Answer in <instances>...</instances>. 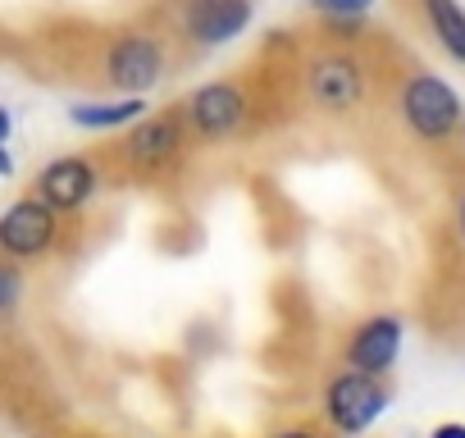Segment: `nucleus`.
I'll use <instances>...</instances> for the list:
<instances>
[{"instance_id":"9b49d317","label":"nucleus","mask_w":465,"mask_h":438,"mask_svg":"<svg viewBox=\"0 0 465 438\" xmlns=\"http://www.w3.org/2000/svg\"><path fill=\"white\" fill-rule=\"evenodd\" d=\"M420 10H424V24H429L433 42L456 65H465V10H460V0H420Z\"/></svg>"},{"instance_id":"ddd939ff","label":"nucleus","mask_w":465,"mask_h":438,"mask_svg":"<svg viewBox=\"0 0 465 438\" xmlns=\"http://www.w3.org/2000/svg\"><path fill=\"white\" fill-rule=\"evenodd\" d=\"M374 5V0H315V10L320 15H333V19H356Z\"/></svg>"},{"instance_id":"1a4fd4ad","label":"nucleus","mask_w":465,"mask_h":438,"mask_svg":"<svg viewBox=\"0 0 465 438\" xmlns=\"http://www.w3.org/2000/svg\"><path fill=\"white\" fill-rule=\"evenodd\" d=\"M397 347H401V320L392 315H374L365 320L351 343H347V365L351 370H370V374H388L392 361H397Z\"/></svg>"},{"instance_id":"dca6fc26","label":"nucleus","mask_w":465,"mask_h":438,"mask_svg":"<svg viewBox=\"0 0 465 438\" xmlns=\"http://www.w3.org/2000/svg\"><path fill=\"white\" fill-rule=\"evenodd\" d=\"M456 229H460V238H465V196H460V205H456Z\"/></svg>"},{"instance_id":"6e6552de","label":"nucleus","mask_w":465,"mask_h":438,"mask_svg":"<svg viewBox=\"0 0 465 438\" xmlns=\"http://www.w3.org/2000/svg\"><path fill=\"white\" fill-rule=\"evenodd\" d=\"M252 24V0H183V28L201 46H223Z\"/></svg>"},{"instance_id":"f257e3e1","label":"nucleus","mask_w":465,"mask_h":438,"mask_svg":"<svg viewBox=\"0 0 465 438\" xmlns=\"http://www.w3.org/2000/svg\"><path fill=\"white\" fill-rule=\"evenodd\" d=\"M397 110H401V124L411 128V137L424 146H447L465 133V110L438 74H411L397 96Z\"/></svg>"},{"instance_id":"f03ea898","label":"nucleus","mask_w":465,"mask_h":438,"mask_svg":"<svg viewBox=\"0 0 465 438\" xmlns=\"http://www.w3.org/2000/svg\"><path fill=\"white\" fill-rule=\"evenodd\" d=\"M306 96L324 114H356L370 101V69L347 46H320L306 60Z\"/></svg>"},{"instance_id":"7ed1b4c3","label":"nucleus","mask_w":465,"mask_h":438,"mask_svg":"<svg viewBox=\"0 0 465 438\" xmlns=\"http://www.w3.org/2000/svg\"><path fill=\"white\" fill-rule=\"evenodd\" d=\"M187 133H196L192 119H187V105H169V110L151 114L146 124H137V128L119 142V160H124L128 174L151 178V174H160L164 164H173V160L183 155Z\"/></svg>"},{"instance_id":"39448f33","label":"nucleus","mask_w":465,"mask_h":438,"mask_svg":"<svg viewBox=\"0 0 465 438\" xmlns=\"http://www.w3.org/2000/svg\"><path fill=\"white\" fill-rule=\"evenodd\" d=\"M383 406H388V383L383 374H370V370H342L324 393V415L338 433L370 429Z\"/></svg>"},{"instance_id":"20e7f679","label":"nucleus","mask_w":465,"mask_h":438,"mask_svg":"<svg viewBox=\"0 0 465 438\" xmlns=\"http://www.w3.org/2000/svg\"><path fill=\"white\" fill-rule=\"evenodd\" d=\"M164 74V46L160 37H146V33H114L101 55H96V78L114 92H151Z\"/></svg>"},{"instance_id":"0eeeda50","label":"nucleus","mask_w":465,"mask_h":438,"mask_svg":"<svg viewBox=\"0 0 465 438\" xmlns=\"http://www.w3.org/2000/svg\"><path fill=\"white\" fill-rule=\"evenodd\" d=\"M183 105H187L192 128H196L205 142L228 137L232 128H238V124L247 119V96H242V87H238V83H205V87H201V92H192Z\"/></svg>"},{"instance_id":"2eb2a0df","label":"nucleus","mask_w":465,"mask_h":438,"mask_svg":"<svg viewBox=\"0 0 465 438\" xmlns=\"http://www.w3.org/2000/svg\"><path fill=\"white\" fill-rule=\"evenodd\" d=\"M429 438H465V424H438Z\"/></svg>"},{"instance_id":"4468645a","label":"nucleus","mask_w":465,"mask_h":438,"mask_svg":"<svg viewBox=\"0 0 465 438\" xmlns=\"http://www.w3.org/2000/svg\"><path fill=\"white\" fill-rule=\"evenodd\" d=\"M270 438H324L315 424H288V429H279V433H270Z\"/></svg>"},{"instance_id":"9d476101","label":"nucleus","mask_w":465,"mask_h":438,"mask_svg":"<svg viewBox=\"0 0 465 438\" xmlns=\"http://www.w3.org/2000/svg\"><path fill=\"white\" fill-rule=\"evenodd\" d=\"M96 192V169L83 155H64L37 174V196H46L55 210H78Z\"/></svg>"},{"instance_id":"423d86ee","label":"nucleus","mask_w":465,"mask_h":438,"mask_svg":"<svg viewBox=\"0 0 465 438\" xmlns=\"http://www.w3.org/2000/svg\"><path fill=\"white\" fill-rule=\"evenodd\" d=\"M60 210L46 201V196H19L10 210H5V219H0V247H5V256L10 261H37V256H46L51 252V243H55V229H60V219H55Z\"/></svg>"},{"instance_id":"f8f14e48","label":"nucleus","mask_w":465,"mask_h":438,"mask_svg":"<svg viewBox=\"0 0 465 438\" xmlns=\"http://www.w3.org/2000/svg\"><path fill=\"white\" fill-rule=\"evenodd\" d=\"M146 105L142 101H119V105H78L74 110V124H83V128H105V124H128V119H137Z\"/></svg>"}]
</instances>
